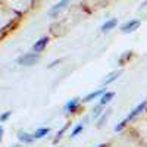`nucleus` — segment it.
Listing matches in <instances>:
<instances>
[{
    "label": "nucleus",
    "instance_id": "f257e3e1",
    "mask_svg": "<svg viewBox=\"0 0 147 147\" xmlns=\"http://www.w3.org/2000/svg\"><path fill=\"white\" fill-rule=\"evenodd\" d=\"M38 62V55L37 53H27L18 59V63L24 65V66H32Z\"/></svg>",
    "mask_w": 147,
    "mask_h": 147
},
{
    "label": "nucleus",
    "instance_id": "f03ea898",
    "mask_svg": "<svg viewBox=\"0 0 147 147\" xmlns=\"http://www.w3.org/2000/svg\"><path fill=\"white\" fill-rule=\"evenodd\" d=\"M138 27H140V21H138V19H131V21L125 22L124 25L121 27V30H122V32L129 34V32H132V31H136Z\"/></svg>",
    "mask_w": 147,
    "mask_h": 147
},
{
    "label": "nucleus",
    "instance_id": "7ed1b4c3",
    "mask_svg": "<svg viewBox=\"0 0 147 147\" xmlns=\"http://www.w3.org/2000/svg\"><path fill=\"white\" fill-rule=\"evenodd\" d=\"M146 106H147V100H144V102H141L138 106H136V107H134L132 110H131V113L124 119L125 122H128V121H131V119H134V118H136V116H138L141 112H143V110L146 109Z\"/></svg>",
    "mask_w": 147,
    "mask_h": 147
},
{
    "label": "nucleus",
    "instance_id": "20e7f679",
    "mask_svg": "<svg viewBox=\"0 0 147 147\" xmlns=\"http://www.w3.org/2000/svg\"><path fill=\"white\" fill-rule=\"evenodd\" d=\"M69 2H71V0H60V2H57V3H56L50 10H49V15H50V16H56L60 10L65 9V7L68 6V3H69Z\"/></svg>",
    "mask_w": 147,
    "mask_h": 147
},
{
    "label": "nucleus",
    "instance_id": "39448f33",
    "mask_svg": "<svg viewBox=\"0 0 147 147\" xmlns=\"http://www.w3.org/2000/svg\"><path fill=\"white\" fill-rule=\"evenodd\" d=\"M47 43H49V38H47V37H43V38H40L38 41H37V43L32 46V50H34L35 53H38V52L44 50V47L47 46Z\"/></svg>",
    "mask_w": 147,
    "mask_h": 147
},
{
    "label": "nucleus",
    "instance_id": "423d86ee",
    "mask_svg": "<svg viewBox=\"0 0 147 147\" xmlns=\"http://www.w3.org/2000/svg\"><path fill=\"white\" fill-rule=\"evenodd\" d=\"M116 25H118V21H116L115 18L109 19V21H106L103 25H102V32H107V31H110V30H113Z\"/></svg>",
    "mask_w": 147,
    "mask_h": 147
},
{
    "label": "nucleus",
    "instance_id": "0eeeda50",
    "mask_svg": "<svg viewBox=\"0 0 147 147\" xmlns=\"http://www.w3.org/2000/svg\"><path fill=\"white\" fill-rule=\"evenodd\" d=\"M106 91H105V88H100V90H96V91H93V93H90L88 96H85L84 97V102H91V100H94L96 97H99V96H103Z\"/></svg>",
    "mask_w": 147,
    "mask_h": 147
},
{
    "label": "nucleus",
    "instance_id": "6e6552de",
    "mask_svg": "<svg viewBox=\"0 0 147 147\" xmlns=\"http://www.w3.org/2000/svg\"><path fill=\"white\" fill-rule=\"evenodd\" d=\"M113 96H115V94H113L112 91H109V93H105V94H103V96L100 97V103H99V105H100V106H105L106 103H109L110 100H112V97H113Z\"/></svg>",
    "mask_w": 147,
    "mask_h": 147
},
{
    "label": "nucleus",
    "instance_id": "1a4fd4ad",
    "mask_svg": "<svg viewBox=\"0 0 147 147\" xmlns=\"http://www.w3.org/2000/svg\"><path fill=\"white\" fill-rule=\"evenodd\" d=\"M49 131H50L49 128H38L32 134V136H34V138H43V137H46L47 134H49Z\"/></svg>",
    "mask_w": 147,
    "mask_h": 147
},
{
    "label": "nucleus",
    "instance_id": "9d476101",
    "mask_svg": "<svg viewBox=\"0 0 147 147\" xmlns=\"http://www.w3.org/2000/svg\"><path fill=\"white\" fill-rule=\"evenodd\" d=\"M119 75H121V71H115V72H112V74H109V75H107V78L105 80V84H110V82L116 81Z\"/></svg>",
    "mask_w": 147,
    "mask_h": 147
},
{
    "label": "nucleus",
    "instance_id": "9b49d317",
    "mask_svg": "<svg viewBox=\"0 0 147 147\" xmlns=\"http://www.w3.org/2000/svg\"><path fill=\"white\" fill-rule=\"evenodd\" d=\"M18 137H19V140L24 141V143H31L32 140H35L34 136H31V134H27V132H19Z\"/></svg>",
    "mask_w": 147,
    "mask_h": 147
},
{
    "label": "nucleus",
    "instance_id": "f8f14e48",
    "mask_svg": "<svg viewBox=\"0 0 147 147\" xmlns=\"http://www.w3.org/2000/svg\"><path fill=\"white\" fill-rule=\"evenodd\" d=\"M78 106V99H72V100H69L66 105H65V110H71V112H74L75 110V107Z\"/></svg>",
    "mask_w": 147,
    "mask_h": 147
},
{
    "label": "nucleus",
    "instance_id": "ddd939ff",
    "mask_svg": "<svg viewBox=\"0 0 147 147\" xmlns=\"http://www.w3.org/2000/svg\"><path fill=\"white\" fill-rule=\"evenodd\" d=\"M81 131H82V125H77L75 128H74V131H72V134H71V137H72V138H74V137H77Z\"/></svg>",
    "mask_w": 147,
    "mask_h": 147
},
{
    "label": "nucleus",
    "instance_id": "4468645a",
    "mask_svg": "<svg viewBox=\"0 0 147 147\" xmlns=\"http://www.w3.org/2000/svg\"><path fill=\"white\" fill-rule=\"evenodd\" d=\"M109 113H110V110H107V112L100 118V121L97 122V127H99V128H100V127H103V124H105V121H106V118H107V115H109Z\"/></svg>",
    "mask_w": 147,
    "mask_h": 147
},
{
    "label": "nucleus",
    "instance_id": "2eb2a0df",
    "mask_svg": "<svg viewBox=\"0 0 147 147\" xmlns=\"http://www.w3.org/2000/svg\"><path fill=\"white\" fill-rule=\"evenodd\" d=\"M129 57H131V52H127V55H125L124 57L119 59V65H124V63H125V60H128Z\"/></svg>",
    "mask_w": 147,
    "mask_h": 147
},
{
    "label": "nucleus",
    "instance_id": "dca6fc26",
    "mask_svg": "<svg viewBox=\"0 0 147 147\" xmlns=\"http://www.w3.org/2000/svg\"><path fill=\"white\" fill-rule=\"evenodd\" d=\"M100 109H102V106H100V105L94 107V118H97V116H100Z\"/></svg>",
    "mask_w": 147,
    "mask_h": 147
},
{
    "label": "nucleus",
    "instance_id": "f3484780",
    "mask_svg": "<svg viewBox=\"0 0 147 147\" xmlns=\"http://www.w3.org/2000/svg\"><path fill=\"white\" fill-rule=\"evenodd\" d=\"M10 115H12V112H6L5 115H2V116H0V122H3V121H6V119H7V118H9Z\"/></svg>",
    "mask_w": 147,
    "mask_h": 147
},
{
    "label": "nucleus",
    "instance_id": "a211bd4d",
    "mask_svg": "<svg viewBox=\"0 0 147 147\" xmlns=\"http://www.w3.org/2000/svg\"><path fill=\"white\" fill-rule=\"evenodd\" d=\"M2 136H3V128L0 127V140H2Z\"/></svg>",
    "mask_w": 147,
    "mask_h": 147
},
{
    "label": "nucleus",
    "instance_id": "6ab92c4d",
    "mask_svg": "<svg viewBox=\"0 0 147 147\" xmlns=\"http://www.w3.org/2000/svg\"><path fill=\"white\" fill-rule=\"evenodd\" d=\"M146 6H147V0H146L144 3H141V7H140V9H143V7H146Z\"/></svg>",
    "mask_w": 147,
    "mask_h": 147
},
{
    "label": "nucleus",
    "instance_id": "aec40b11",
    "mask_svg": "<svg viewBox=\"0 0 147 147\" xmlns=\"http://www.w3.org/2000/svg\"><path fill=\"white\" fill-rule=\"evenodd\" d=\"M99 147H105V146H103V144H100V146H99Z\"/></svg>",
    "mask_w": 147,
    "mask_h": 147
},
{
    "label": "nucleus",
    "instance_id": "412c9836",
    "mask_svg": "<svg viewBox=\"0 0 147 147\" xmlns=\"http://www.w3.org/2000/svg\"><path fill=\"white\" fill-rule=\"evenodd\" d=\"M13 147H18V146H13Z\"/></svg>",
    "mask_w": 147,
    "mask_h": 147
}]
</instances>
